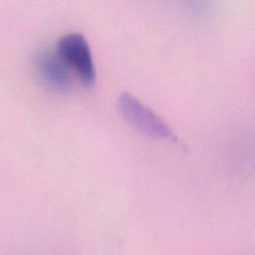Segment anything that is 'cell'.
<instances>
[{"label": "cell", "mask_w": 255, "mask_h": 255, "mask_svg": "<svg viewBox=\"0 0 255 255\" xmlns=\"http://www.w3.org/2000/svg\"><path fill=\"white\" fill-rule=\"evenodd\" d=\"M117 108L126 123L135 130L156 139L174 138L166 122L131 94L125 92L119 95Z\"/></svg>", "instance_id": "cell-1"}, {"label": "cell", "mask_w": 255, "mask_h": 255, "mask_svg": "<svg viewBox=\"0 0 255 255\" xmlns=\"http://www.w3.org/2000/svg\"><path fill=\"white\" fill-rule=\"evenodd\" d=\"M55 51L85 87L94 86L96 82L94 60L89 43L82 34L64 35L58 41Z\"/></svg>", "instance_id": "cell-2"}, {"label": "cell", "mask_w": 255, "mask_h": 255, "mask_svg": "<svg viewBox=\"0 0 255 255\" xmlns=\"http://www.w3.org/2000/svg\"><path fill=\"white\" fill-rule=\"evenodd\" d=\"M33 65L38 78L50 89L66 93L72 88L73 73L56 51L39 52L34 58Z\"/></svg>", "instance_id": "cell-3"}]
</instances>
